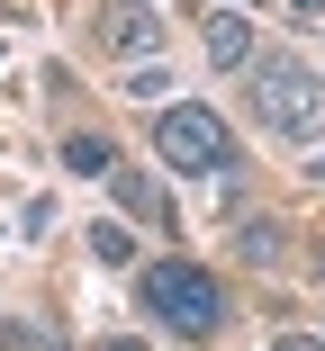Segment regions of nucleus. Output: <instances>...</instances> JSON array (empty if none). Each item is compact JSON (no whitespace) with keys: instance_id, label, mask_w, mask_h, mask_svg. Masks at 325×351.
I'll return each instance as SVG.
<instances>
[{"instance_id":"obj_12","label":"nucleus","mask_w":325,"mask_h":351,"mask_svg":"<svg viewBox=\"0 0 325 351\" xmlns=\"http://www.w3.org/2000/svg\"><path fill=\"white\" fill-rule=\"evenodd\" d=\"M271 351H325V342H316V333H280Z\"/></svg>"},{"instance_id":"obj_14","label":"nucleus","mask_w":325,"mask_h":351,"mask_svg":"<svg viewBox=\"0 0 325 351\" xmlns=\"http://www.w3.org/2000/svg\"><path fill=\"white\" fill-rule=\"evenodd\" d=\"M307 270H316V289H325V243H316V261H307Z\"/></svg>"},{"instance_id":"obj_4","label":"nucleus","mask_w":325,"mask_h":351,"mask_svg":"<svg viewBox=\"0 0 325 351\" xmlns=\"http://www.w3.org/2000/svg\"><path fill=\"white\" fill-rule=\"evenodd\" d=\"M91 45L109 63H145L163 54V10L154 0H91Z\"/></svg>"},{"instance_id":"obj_9","label":"nucleus","mask_w":325,"mask_h":351,"mask_svg":"<svg viewBox=\"0 0 325 351\" xmlns=\"http://www.w3.org/2000/svg\"><path fill=\"white\" fill-rule=\"evenodd\" d=\"M126 90H136V99H163V90H172V73H163V54H145V63H126Z\"/></svg>"},{"instance_id":"obj_15","label":"nucleus","mask_w":325,"mask_h":351,"mask_svg":"<svg viewBox=\"0 0 325 351\" xmlns=\"http://www.w3.org/2000/svg\"><path fill=\"white\" fill-rule=\"evenodd\" d=\"M235 10H253V0H235Z\"/></svg>"},{"instance_id":"obj_8","label":"nucleus","mask_w":325,"mask_h":351,"mask_svg":"<svg viewBox=\"0 0 325 351\" xmlns=\"http://www.w3.org/2000/svg\"><path fill=\"white\" fill-rule=\"evenodd\" d=\"M109 162H117V145H109V135H63V171L109 180Z\"/></svg>"},{"instance_id":"obj_7","label":"nucleus","mask_w":325,"mask_h":351,"mask_svg":"<svg viewBox=\"0 0 325 351\" xmlns=\"http://www.w3.org/2000/svg\"><path fill=\"white\" fill-rule=\"evenodd\" d=\"M109 198L126 207V217H145V226H163V217H172L163 189H154V171H136V162H109Z\"/></svg>"},{"instance_id":"obj_13","label":"nucleus","mask_w":325,"mask_h":351,"mask_svg":"<svg viewBox=\"0 0 325 351\" xmlns=\"http://www.w3.org/2000/svg\"><path fill=\"white\" fill-rule=\"evenodd\" d=\"M289 19H325V0H289Z\"/></svg>"},{"instance_id":"obj_11","label":"nucleus","mask_w":325,"mask_h":351,"mask_svg":"<svg viewBox=\"0 0 325 351\" xmlns=\"http://www.w3.org/2000/svg\"><path fill=\"white\" fill-rule=\"evenodd\" d=\"M136 243H126V226H91V261H126Z\"/></svg>"},{"instance_id":"obj_2","label":"nucleus","mask_w":325,"mask_h":351,"mask_svg":"<svg viewBox=\"0 0 325 351\" xmlns=\"http://www.w3.org/2000/svg\"><path fill=\"white\" fill-rule=\"evenodd\" d=\"M136 298H145V315H154L163 333H181V342H208V333L226 324V289L208 279V261H181V252L145 270Z\"/></svg>"},{"instance_id":"obj_5","label":"nucleus","mask_w":325,"mask_h":351,"mask_svg":"<svg viewBox=\"0 0 325 351\" xmlns=\"http://www.w3.org/2000/svg\"><path fill=\"white\" fill-rule=\"evenodd\" d=\"M226 243H235L244 270H280V261H289V226H280V217H235Z\"/></svg>"},{"instance_id":"obj_6","label":"nucleus","mask_w":325,"mask_h":351,"mask_svg":"<svg viewBox=\"0 0 325 351\" xmlns=\"http://www.w3.org/2000/svg\"><path fill=\"white\" fill-rule=\"evenodd\" d=\"M199 45H208V63H217V73H244V63H253V27H244L235 10H208Z\"/></svg>"},{"instance_id":"obj_10","label":"nucleus","mask_w":325,"mask_h":351,"mask_svg":"<svg viewBox=\"0 0 325 351\" xmlns=\"http://www.w3.org/2000/svg\"><path fill=\"white\" fill-rule=\"evenodd\" d=\"M0 351H63V342H54L45 324H27V315H19V324H0Z\"/></svg>"},{"instance_id":"obj_1","label":"nucleus","mask_w":325,"mask_h":351,"mask_svg":"<svg viewBox=\"0 0 325 351\" xmlns=\"http://www.w3.org/2000/svg\"><path fill=\"white\" fill-rule=\"evenodd\" d=\"M244 99H253V117L271 135H289V145H316L325 135V82L298 54H253L244 63Z\"/></svg>"},{"instance_id":"obj_3","label":"nucleus","mask_w":325,"mask_h":351,"mask_svg":"<svg viewBox=\"0 0 325 351\" xmlns=\"http://www.w3.org/2000/svg\"><path fill=\"white\" fill-rule=\"evenodd\" d=\"M154 154H163V171H226L235 162V135H226V117L208 99H163Z\"/></svg>"}]
</instances>
